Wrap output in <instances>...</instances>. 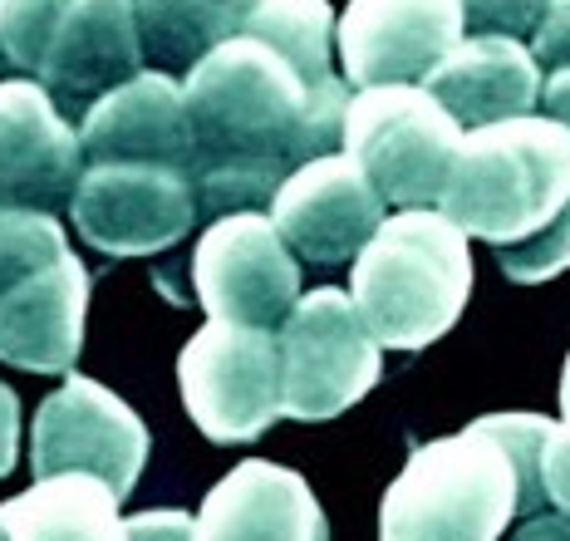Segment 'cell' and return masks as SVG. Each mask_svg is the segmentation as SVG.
<instances>
[{
  "instance_id": "1",
  "label": "cell",
  "mask_w": 570,
  "mask_h": 541,
  "mask_svg": "<svg viewBox=\"0 0 570 541\" xmlns=\"http://www.w3.org/2000/svg\"><path fill=\"white\" fill-rule=\"evenodd\" d=\"M207 217L256 212L295 168L344 153L350 79L311 85L276 45L236 35L183 79Z\"/></svg>"
},
{
  "instance_id": "2",
  "label": "cell",
  "mask_w": 570,
  "mask_h": 541,
  "mask_svg": "<svg viewBox=\"0 0 570 541\" xmlns=\"http://www.w3.org/2000/svg\"><path fill=\"white\" fill-rule=\"evenodd\" d=\"M350 296L384 350H423L472 296L468 232L443 207H403L354 256Z\"/></svg>"
},
{
  "instance_id": "3",
  "label": "cell",
  "mask_w": 570,
  "mask_h": 541,
  "mask_svg": "<svg viewBox=\"0 0 570 541\" xmlns=\"http://www.w3.org/2000/svg\"><path fill=\"white\" fill-rule=\"evenodd\" d=\"M443 212L492 246L551 232L570 217V128L551 114L468 128Z\"/></svg>"
},
{
  "instance_id": "4",
  "label": "cell",
  "mask_w": 570,
  "mask_h": 541,
  "mask_svg": "<svg viewBox=\"0 0 570 541\" xmlns=\"http://www.w3.org/2000/svg\"><path fill=\"white\" fill-rule=\"evenodd\" d=\"M521 512V468L492 419L409 453L379 502V541H502Z\"/></svg>"
},
{
  "instance_id": "5",
  "label": "cell",
  "mask_w": 570,
  "mask_h": 541,
  "mask_svg": "<svg viewBox=\"0 0 570 541\" xmlns=\"http://www.w3.org/2000/svg\"><path fill=\"white\" fill-rule=\"evenodd\" d=\"M462 128L423 85H374L354 89L344 119V153L370 173L384 203L403 207H443L453 183Z\"/></svg>"
},
{
  "instance_id": "6",
  "label": "cell",
  "mask_w": 570,
  "mask_h": 541,
  "mask_svg": "<svg viewBox=\"0 0 570 541\" xmlns=\"http://www.w3.org/2000/svg\"><path fill=\"white\" fill-rule=\"evenodd\" d=\"M193 423L212 443H252L285 414L281 331L207 321L177 360Z\"/></svg>"
},
{
  "instance_id": "7",
  "label": "cell",
  "mask_w": 570,
  "mask_h": 541,
  "mask_svg": "<svg viewBox=\"0 0 570 541\" xmlns=\"http://www.w3.org/2000/svg\"><path fill=\"white\" fill-rule=\"evenodd\" d=\"M379 340L364 325L354 296L320 286L281 325L285 419L325 423L354 409L379 384Z\"/></svg>"
},
{
  "instance_id": "8",
  "label": "cell",
  "mask_w": 570,
  "mask_h": 541,
  "mask_svg": "<svg viewBox=\"0 0 570 541\" xmlns=\"http://www.w3.org/2000/svg\"><path fill=\"white\" fill-rule=\"evenodd\" d=\"M193 286L212 321L281 331L301 305V266L276 222L261 212H227L197 242Z\"/></svg>"
},
{
  "instance_id": "9",
  "label": "cell",
  "mask_w": 570,
  "mask_h": 541,
  "mask_svg": "<svg viewBox=\"0 0 570 541\" xmlns=\"http://www.w3.org/2000/svg\"><path fill=\"white\" fill-rule=\"evenodd\" d=\"M69 217L109 256H153L177 246L202 217L197 178L153 163H85Z\"/></svg>"
},
{
  "instance_id": "10",
  "label": "cell",
  "mask_w": 570,
  "mask_h": 541,
  "mask_svg": "<svg viewBox=\"0 0 570 541\" xmlns=\"http://www.w3.org/2000/svg\"><path fill=\"white\" fill-rule=\"evenodd\" d=\"M30 463L40 478L89 473L128 498L138 488V468L148 463V429L99 380L69 374L35 414Z\"/></svg>"
},
{
  "instance_id": "11",
  "label": "cell",
  "mask_w": 570,
  "mask_h": 541,
  "mask_svg": "<svg viewBox=\"0 0 570 541\" xmlns=\"http://www.w3.org/2000/svg\"><path fill=\"white\" fill-rule=\"evenodd\" d=\"M468 40L462 0H350L340 16V69L350 89L428 85Z\"/></svg>"
},
{
  "instance_id": "12",
  "label": "cell",
  "mask_w": 570,
  "mask_h": 541,
  "mask_svg": "<svg viewBox=\"0 0 570 541\" xmlns=\"http://www.w3.org/2000/svg\"><path fill=\"white\" fill-rule=\"evenodd\" d=\"M384 193L350 153H325L281 183V193L271 197V222L295 256L315 266H340L354 262L384 227Z\"/></svg>"
},
{
  "instance_id": "13",
  "label": "cell",
  "mask_w": 570,
  "mask_h": 541,
  "mask_svg": "<svg viewBox=\"0 0 570 541\" xmlns=\"http://www.w3.org/2000/svg\"><path fill=\"white\" fill-rule=\"evenodd\" d=\"M85 178L79 128L35 79L0 85V212H55L75 203Z\"/></svg>"
},
{
  "instance_id": "14",
  "label": "cell",
  "mask_w": 570,
  "mask_h": 541,
  "mask_svg": "<svg viewBox=\"0 0 570 541\" xmlns=\"http://www.w3.org/2000/svg\"><path fill=\"white\" fill-rule=\"evenodd\" d=\"M142 35L134 0H75L45 50L40 85L55 94L59 114L85 119L104 94L142 75Z\"/></svg>"
},
{
  "instance_id": "15",
  "label": "cell",
  "mask_w": 570,
  "mask_h": 541,
  "mask_svg": "<svg viewBox=\"0 0 570 541\" xmlns=\"http://www.w3.org/2000/svg\"><path fill=\"white\" fill-rule=\"evenodd\" d=\"M85 163H153L197 178V138L183 85L163 69H142L124 89L104 94L79 124Z\"/></svg>"
},
{
  "instance_id": "16",
  "label": "cell",
  "mask_w": 570,
  "mask_h": 541,
  "mask_svg": "<svg viewBox=\"0 0 570 541\" xmlns=\"http://www.w3.org/2000/svg\"><path fill=\"white\" fill-rule=\"evenodd\" d=\"M197 541H330V522L301 473L252 458L202 498Z\"/></svg>"
},
{
  "instance_id": "17",
  "label": "cell",
  "mask_w": 570,
  "mask_h": 541,
  "mask_svg": "<svg viewBox=\"0 0 570 541\" xmlns=\"http://www.w3.org/2000/svg\"><path fill=\"white\" fill-rule=\"evenodd\" d=\"M89 276L75 252L0 296V360L30 374H65L85 350Z\"/></svg>"
},
{
  "instance_id": "18",
  "label": "cell",
  "mask_w": 570,
  "mask_h": 541,
  "mask_svg": "<svg viewBox=\"0 0 570 541\" xmlns=\"http://www.w3.org/2000/svg\"><path fill=\"white\" fill-rule=\"evenodd\" d=\"M428 94L462 128L521 119L541 104V60L512 35H468L443 65L428 75Z\"/></svg>"
},
{
  "instance_id": "19",
  "label": "cell",
  "mask_w": 570,
  "mask_h": 541,
  "mask_svg": "<svg viewBox=\"0 0 570 541\" xmlns=\"http://www.w3.org/2000/svg\"><path fill=\"white\" fill-rule=\"evenodd\" d=\"M118 492L89 473L35 478L20 498L0 502V541H128Z\"/></svg>"
},
{
  "instance_id": "20",
  "label": "cell",
  "mask_w": 570,
  "mask_h": 541,
  "mask_svg": "<svg viewBox=\"0 0 570 541\" xmlns=\"http://www.w3.org/2000/svg\"><path fill=\"white\" fill-rule=\"evenodd\" d=\"M142 55L163 75H193L217 45L236 40L261 0H134Z\"/></svg>"
},
{
  "instance_id": "21",
  "label": "cell",
  "mask_w": 570,
  "mask_h": 541,
  "mask_svg": "<svg viewBox=\"0 0 570 541\" xmlns=\"http://www.w3.org/2000/svg\"><path fill=\"white\" fill-rule=\"evenodd\" d=\"M242 35H256V40L276 45L311 85L340 79L335 65H330V45H335V35H340V20H335V10H330V0H261Z\"/></svg>"
},
{
  "instance_id": "22",
  "label": "cell",
  "mask_w": 570,
  "mask_h": 541,
  "mask_svg": "<svg viewBox=\"0 0 570 541\" xmlns=\"http://www.w3.org/2000/svg\"><path fill=\"white\" fill-rule=\"evenodd\" d=\"M65 256L69 242L50 212H0V296Z\"/></svg>"
},
{
  "instance_id": "23",
  "label": "cell",
  "mask_w": 570,
  "mask_h": 541,
  "mask_svg": "<svg viewBox=\"0 0 570 541\" xmlns=\"http://www.w3.org/2000/svg\"><path fill=\"white\" fill-rule=\"evenodd\" d=\"M75 0H0V55L26 75H40L45 50Z\"/></svg>"
},
{
  "instance_id": "24",
  "label": "cell",
  "mask_w": 570,
  "mask_h": 541,
  "mask_svg": "<svg viewBox=\"0 0 570 541\" xmlns=\"http://www.w3.org/2000/svg\"><path fill=\"white\" fill-rule=\"evenodd\" d=\"M497 262L517 281V286H537V281H551L570 266V217H561L551 232L517 246H497Z\"/></svg>"
},
{
  "instance_id": "25",
  "label": "cell",
  "mask_w": 570,
  "mask_h": 541,
  "mask_svg": "<svg viewBox=\"0 0 570 541\" xmlns=\"http://www.w3.org/2000/svg\"><path fill=\"white\" fill-rule=\"evenodd\" d=\"M556 0H462V16H468V35H531L537 40L541 20L551 16Z\"/></svg>"
},
{
  "instance_id": "26",
  "label": "cell",
  "mask_w": 570,
  "mask_h": 541,
  "mask_svg": "<svg viewBox=\"0 0 570 541\" xmlns=\"http://www.w3.org/2000/svg\"><path fill=\"white\" fill-rule=\"evenodd\" d=\"M541 478H546V502H551V508H561V512H570V414L556 423L551 439H546Z\"/></svg>"
},
{
  "instance_id": "27",
  "label": "cell",
  "mask_w": 570,
  "mask_h": 541,
  "mask_svg": "<svg viewBox=\"0 0 570 541\" xmlns=\"http://www.w3.org/2000/svg\"><path fill=\"white\" fill-rule=\"evenodd\" d=\"M531 55L541 60V69H570V0H556L551 16L541 20L537 40H531Z\"/></svg>"
},
{
  "instance_id": "28",
  "label": "cell",
  "mask_w": 570,
  "mask_h": 541,
  "mask_svg": "<svg viewBox=\"0 0 570 541\" xmlns=\"http://www.w3.org/2000/svg\"><path fill=\"white\" fill-rule=\"evenodd\" d=\"M124 527L128 541H197V517L187 512H138Z\"/></svg>"
},
{
  "instance_id": "29",
  "label": "cell",
  "mask_w": 570,
  "mask_h": 541,
  "mask_svg": "<svg viewBox=\"0 0 570 541\" xmlns=\"http://www.w3.org/2000/svg\"><path fill=\"white\" fill-rule=\"evenodd\" d=\"M16 449H20V399L16 390L0 384V478L16 468Z\"/></svg>"
},
{
  "instance_id": "30",
  "label": "cell",
  "mask_w": 570,
  "mask_h": 541,
  "mask_svg": "<svg viewBox=\"0 0 570 541\" xmlns=\"http://www.w3.org/2000/svg\"><path fill=\"white\" fill-rule=\"evenodd\" d=\"M512 541H570V512H537L517 527Z\"/></svg>"
},
{
  "instance_id": "31",
  "label": "cell",
  "mask_w": 570,
  "mask_h": 541,
  "mask_svg": "<svg viewBox=\"0 0 570 541\" xmlns=\"http://www.w3.org/2000/svg\"><path fill=\"white\" fill-rule=\"evenodd\" d=\"M541 104H546V114H551V119H561L570 128V69H556V75L546 79Z\"/></svg>"
},
{
  "instance_id": "32",
  "label": "cell",
  "mask_w": 570,
  "mask_h": 541,
  "mask_svg": "<svg viewBox=\"0 0 570 541\" xmlns=\"http://www.w3.org/2000/svg\"><path fill=\"white\" fill-rule=\"evenodd\" d=\"M561 409L570 414V360H566V374H561Z\"/></svg>"
}]
</instances>
